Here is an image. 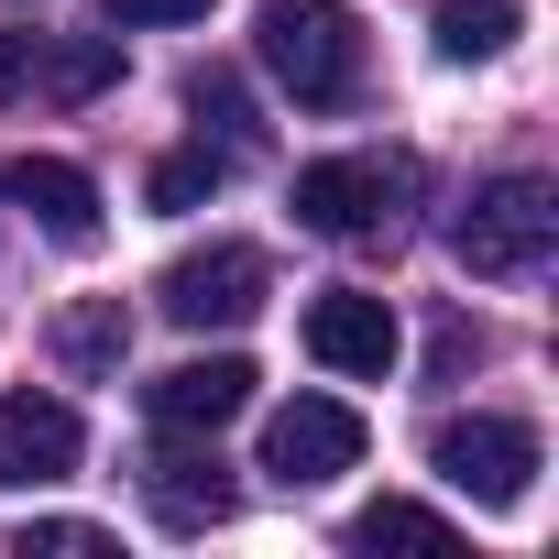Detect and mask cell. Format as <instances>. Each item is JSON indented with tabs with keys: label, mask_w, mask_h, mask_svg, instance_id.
<instances>
[{
	"label": "cell",
	"mask_w": 559,
	"mask_h": 559,
	"mask_svg": "<svg viewBox=\"0 0 559 559\" xmlns=\"http://www.w3.org/2000/svg\"><path fill=\"white\" fill-rule=\"evenodd\" d=\"M252 45H263L274 88H297V110H352L362 99V23L341 0H263Z\"/></svg>",
	"instance_id": "1"
},
{
	"label": "cell",
	"mask_w": 559,
	"mask_h": 559,
	"mask_svg": "<svg viewBox=\"0 0 559 559\" xmlns=\"http://www.w3.org/2000/svg\"><path fill=\"white\" fill-rule=\"evenodd\" d=\"M548 241H559L548 176H483V187L461 198V219H450V252H461L472 274H504V286L548 263Z\"/></svg>",
	"instance_id": "2"
},
{
	"label": "cell",
	"mask_w": 559,
	"mask_h": 559,
	"mask_svg": "<svg viewBox=\"0 0 559 559\" xmlns=\"http://www.w3.org/2000/svg\"><path fill=\"white\" fill-rule=\"evenodd\" d=\"M417 198V165L406 154H330V165H297V219L319 241H373L395 230Z\"/></svg>",
	"instance_id": "3"
},
{
	"label": "cell",
	"mask_w": 559,
	"mask_h": 559,
	"mask_svg": "<svg viewBox=\"0 0 559 559\" xmlns=\"http://www.w3.org/2000/svg\"><path fill=\"white\" fill-rule=\"evenodd\" d=\"M428 472L450 483V493H472V504H526L537 493V428L526 417H493V406H472V417H439V439H428Z\"/></svg>",
	"instance_id": "4"
},
{
	"label": "cell",
	"mask_w": 559,
	"mask_h": 559,
	"mask_svg": "<svg viewBox=\"0 0 559 559\" xmlns=\"http://www.w3.org/2000/svg\"><path fill=\"white\" fill-rule=\"evenodd\" d=\"M263 252L252 241H209V252H176L165 274H154V308L176 319V330H241L252 308H263Z\"/></svg>",
	"instance_id": "5"
},
{
	"label": "cell",
	"mask_w": 559,
	"mask_h": 559,
	"mask_svg": "<svg viewBox=\"0 0 559 559\" xmlns=\"http://www.w3.org/2000/svg\"><path fill=\"white\" fill-rule=\"evenodd\" d=\"M352 461H362V406H341V395H297V406L263 417V472L286 483V493L341 483Z\"/></svg>",
	"instance_id": "6"
},
{
	"label": "cell",
	"mask_w": 559,
	"mask_h": 559,
	"mask_svg": "<svg viewBox=\"0 0 559 559\" xmlns=\"http://www.w3.org/2000/svg\"><path fill=\"white\" fill-rule=\"evenodd\" d=\"M241 406H252V362H241V352H209V362H176V373L143 384V417H154L165 439H219Z\"/></svg>",
	"instance_id": "7"
},
{
	"label": "cell",
	"mask_w": 559,
	"mask_h": 559,
	"mask_svg": "<svg viewBox=\"0 0 559 559\" xmlns=\"http://www.w3.org/2000/svg\"><path fill=\"white\" fill-rule=\"evenodd\" d=\"M308 352H319L330 373H352V384H384V373H395V352H406V330H395V308H384V297L330 286V297L308 308Z\"/></svg>",
	"instance_id": "8"
},
{
	"label": "cell",
	"mask_w": 559,
	"mask_h": 559,
	"mask_svg": "<svg viewBox=\"0 0 559 559\" xmlns=\"http://www.w3.org/2000/svg\"><path fill=\"white\" fill-rule=\"evenodd\" d=\"M78 450H88L78 406H56V395H0V493H23V483H67Z\"/></svg>",
	"instance_id": "9"
},
{
	"label": "cell",
	"mask_w": 559,
	"mask_h": 559,
	"mask_svg": "<svg viewBox=\"0 0 559 559\" xmlns=\"http://www.w3.org/2000/svg\"><path fill=\"white\" fill-rule=\"evenodd\" d=\"M0 198L34 209V230H56L67 252L99 241V187H88V165H67V154H12V165H0Z\"/></svg>",
	"instance_id": "10"
},
{
	"label": "cell",
	"mask_w": 559,
	"mask_h": 559,
	"mask_svg": "<svg viewBox=\"0 0 559 559\" xmlns=\"http://www.w3.org/2000/svg\"><path fill=\"white\" fill-rule=\"evenodd\" d=\"M143 504L165 515V526H230V504H241V483L219 472V450H154L143 461Z\"/></svg>",
	"instance_id": "11"
},
{
	"label": "cell",
	"mask_w": 559,
	"mask_h": 559,
	"mask_svg": "<svg viewBox=\"0 0 559 559\" xmlns=\"http://www.w3.org/2000/svg\"><path fill=\"white\" fill-rule=\"evenodd\" d=\"M121 352H132V319H121V297H88V308H67V319H56V362H67L78 384L121 373Z\"/></svg>",
	"instance_id": "12"
},
{
	"label": "cell",
	"mask_w": 559,
	"mask_h": 559,
	"mask_svg": "<svg viewBox=\"0 0 559 559\" xmlns=\"http://www.w3.org/2000/svg\"><path fill=\"white\" fill-rule=\"evenodd\" d=\"M515 34H526L515 0H439V56H450V67H493Z\"/></svg>",
	"instance_id": "13"
},
{
	"label": "cell",
	"mask_w": 559,
	"mask_h": 559,
	"mask_svg": "<svg viewBox=\"0 0 559 559\" xmlns=\"http://www.w3.org/2000/svg\"><path fill=\"white\" fill-rule=\"evenodd\" d=\"M439 537H450V515L417 504V493H384V504L352 515V548H439Z\"/></svg>",
	"instance_id": "14"
},
{
	"label": "cell",
	"mask_w": 559,
	"mask_h": 559,
	"mask_svg": "<svg viewBox=\"0 0 559 559\" xmlns=\"http://www.w3.org/2000/svg\"><path fill=\"white\" fill-rule=\"evenodd\" d=\"M34 78H45L56 99H99V88L121 78V45H110V34H78V45H56V56H34Z\"/></svg>",
	"instance_id": "15"
},
{
	"label": "cell",
	"mask_w": 559,
	"mask_h": 559,
	"mask_svg": "<svg viewBox=\"0 0 559 559\" xmlns=\"http://www.w3.org/2000/svg\"><path fill=\"white\" fill-rule=\"evenodd\" d=\"M219 176H230V143H187V154H165L154 165V209H198V198H219Z\"/></svg>",
	"instance_id": "16"
},
{
	"label": "cell",
	"mask_w": 559,
	"mask_h": 559,
	"mask_svg": "<svg viewBox=\"0 0 559 559\" xmlns=\"http://www.w3.org/2000/svg\"><path fill=\"white\" fill-rule=\"evenodd\" d=\"M187 110H198V121H219V143H230V154H241V143H252V132H263V121H252V99H241V78H230V67H198V78H187Z\"/></svg>",
	"instance_id": "17"
},
{
	"label": "cell",
	"mask_w": 559,
	"mask_h": 559,
	"mask_svg": "<svg viewBox=\"0 0 559 559\" xmlns=\"http://www.w3.org/2000/svg\"><path fill=\"white\" fill-rule=\"evenodd\" d=\"M12 548H23V559H34V548H56V559H99L110 537H99V526H78V515H34V526H23Z\"/></svg>",
	"instance_id": "18"
},
{
	"label": "cell",
	"mask_w": 559,
	"mask_h": 559,
	"mask_svg": "<svg viewBox=\"0 0 559 559\" xmlns=\"http://www.w3.org/2000/svg\"><path fill=\"white\" fill-rule=\"evenodd\" d=\"M99 23H209V0H99Z\"/></svg>",
	"instance_id": "19"
},
{
	"label": "cell",
	"mask_w": 559,
	"mask_h": 559,
	"mask_svg": "<svg viewBox=\"0 0 559 559\" xmlns=\"http://www.w3.org/2000/svg\"><path fill=\"white\" fill-rule=\"evenodd\" d=\"M34 88V34H0V99Z\"/></svg>",
	"instance_id": "20"
}]
</instances>
